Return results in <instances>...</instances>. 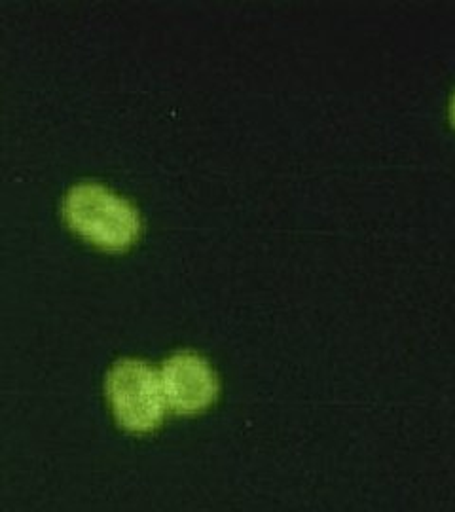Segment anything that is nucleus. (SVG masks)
Wrapping results in <instances>:
<instances>
[{
	"label": "nucleus",
	"instance_id": "1",
	"mask_svg": "<svg viewBox=\"0 0 455 512\" xmlns=\"http://www.w3.org/2000/svg\"><path fill=\"white\" fill-rule=\"evenodd\" d=\"M65 219L80 236L105 249H126L139 234L137 211L99 184H78L65 200Z\"/></svg>",
	"mask_w": 455,
	"mask_h": 512
},
{
	"label": "nucleus",
	"instance_id": "2",
	"mask_svg": "<svg viewBox=\"0 0 455 512\" xmlns=\"http://www.w3.org/2000/svg\"><path fill=\"white\" fill-rule=\"evenodd\" d=\"M107 397L114 418L126 431L152 433L164 423L167 403L160 372L143 361L126 359L112 366Z\"/></svg>",
	"mask_w": 455,
	"mask_h": 512
},
{
	"label": "nucleus",
	"instance_id": "3",
	"mask_svg": "<svg viewBox=\"0 0 455 512\" xmlns=\"http://www.w3.org/2000/svg\"><path fill=\"white\" fill-rule=\"evenodd\" d=\"M167 408L175 414L194 416L215 403L219 382L211 365L192 351L171 355L160 370Z\"/></svg>",
	"mask_w": 455,
	"mask_h": 512
},
{
	"label": "nucleus",
	"instance_id": "4",
	"mask_svg": "<svg viewBox=\"0 0 455 512\" xmlns=\"http://www.w3.org/2000/svg\"><path fill=\"white\" fill-rule=\"evenodd\" d=\"M450 116H452V122L455 124V93L452 101H450Z\"/></svg>",
	"mask_w": 455,
	"mask_h": 512
}]
</instances>
